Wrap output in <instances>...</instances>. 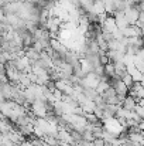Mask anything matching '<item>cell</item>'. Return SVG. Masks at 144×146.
Returning <instances> with one entry per match:
<instances>
[{
  "instance_id": "cell-6",
  "label": "cell",
  "mask_w": 144,
  "mask_h": 146,
  "mask_svg": "<svg viewBox=\"0 0 144 146\" xmlns=\"http://www.w3.org/2000/svg\"><path fill=\"white\" fill-rule=\"evenodd\" d=\"M105 75L107 78H114V65H113L112 61L105 64Z\"/></svg>"
},
{
  "instance_id": "cell-2",
  "label": "cell",
  "mask_w": 144,
  "mask_h": 146,
  "mask_svg": "<svg viewBox=\"0 0 144 146\" xmlns=\"http://www.w3.org/2000/svg\"><path fill=\"white\" fill-rule=\"evenodd\" d=\"M124 37H141V27H139L137 24H129L126 29L122 30Z\"/></svg>"
},
{
  "instance_id": "cell-10",
  "label": "cell",
  "mask_w": 144,
  "mask_h": 146,
  "mask_svg": "<svg viewBox=\"0 0 144 146\" xmlns=\"http://www.w3.org/2000/svg\"><path fill=\"white\" fill-rule=\"evenodd\" d=\"M143 74H144V72H143Z\"/></svg>"
},
{
  "instance_id": "cell-7",
  "label": "cell",
  "mask_w": 144,
  "mask_h": 146,
  "mask_svg": "<svg viewBox=\"0 0 144 146\" xmlns=\"http://www.w3.org/2000/svg\"><path fill=\"white\" fill-rule=\"evenodd\" d=\"M120 80H122V81L124 82V85H126V87H129V88H130V87L134 84V81H133V77H132L129 72H124V74L122 75V78H120Z\"/></svg>"
},
{
  "instance_id": "cell-5",
  "label": "cell",
  "mask_w": 144,
  "mask_h": 146,
  "mask_svg": "<svg viewBox=\"0 0 144 146\" xmlns=\"http://www.w3.org/2000/svg\"><path fill=\"white\" fill-rule=\"evenodd\" d=\"M136 105H137V99L133 98L132 95H126L122 101V106L126 108V109H130V111H134Z\"/></svg>"
},
{
  "instance_id": "cell-8",
  "label": "cell",
  "mask_w": 144,
  "mask_h": 146,
  "mask_svg": "<svg viewBox=\"0 0 144 146\" xmlns=\"http://www.w3.org/2000/svg\"><path fill=\"white\" fill-rule=\"evenodd\" d=\"M136 24L139 27H144V11H140V17H139V20H137Z\"/></svg>"
},
{
  "instance_id": "cell-4",
  "label": "cell",
  "mask_w": 144,
  "mask_h": 146,
  "mask_svg": "<svg viewBox=\"0 0 144 146\" xmlns=\"http://www.w3.org/2000/svg\"><path fill=\"white\" fill-rule=\"evenodd\" d=\"M113 17H114V20H116L117 29L123 30V29H126V27L129 26V21H127V19H126V16H124V11H114V13H113Z\"/></svg>"
},
{
  "instance_id": "cell-3",
  "label": "cell",
  "mask_w": 144,
  "mask_h": 146,
  "mask_svg": "<svg viewBox=\"0 0 144 146\" xmlns=\"http://www.w3.org/2000/svg\"><path fill=\"white\" fill-rule=\"evenodd\" d=\"M110 85L116 90V94H117L119 97H126V95L129 94V87H126L122 80H114V78H113V81H112Z\"/></svg>"
},
{
  "instance_id": "cell-9",
  "label": "cell",
  "mask_w": 144,
  "mask_h": 146,
  "mask_svg": "<svg viewBox=\"0 0 144 146\" xmlns=\"http://www.w3.org/2000/svg\"><path fill=\"white\" fill-rule=\"evenodd\" d=\"M141 37L144 38V27H141Z\"/></svg>"
},
{
  "instance_id": "cell-1",
  "label": "cell",
  "mask_w": 144,
  "mask_h": 146,
  "mask_svg": "<svg viewBox=\"0 0 144 146\" xmlns=\"http://www.w3.org/2000/svg\"><path fill=\"white\" fill-rule=\"evenodd\" d=\"M100 80H102L100 75L95 74L93 71H91V72H88L86 75H84V77L81 78V82H79V84H81L84 88H93V90H96V87H97V84L100 82Z\"/></svg>"
}]
</instances>
